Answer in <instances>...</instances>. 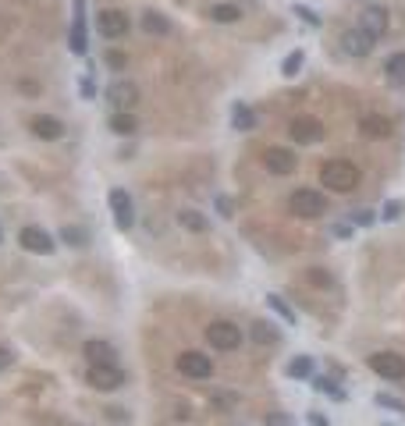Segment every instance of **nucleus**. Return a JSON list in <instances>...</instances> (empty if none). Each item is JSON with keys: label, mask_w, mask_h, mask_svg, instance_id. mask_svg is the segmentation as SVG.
Returning <instances> with one entry per match:
<instances>
[{"label": "nucleus", "mask_w": 405, "mask_h": 426, "mask_svg": "<svg viewBox=\"0 0 405 426\" xmlns=\"http://www.w3.org/2000/svg\"><path fill=\"white\" fill-rule=\"evenodd\" d=\"M86 380H89V387H96V391H118V387L125 384V369H121L118 362H103V366H89V373H86Z\"/></svg>", "instance_id": "7ed1b4c3"}, {"label": "nucleus", "mask_w": 405, "mask_h": 426, "mask_svg": "<svg viewBox=\"0 0 405 426\" xmlns=\"http://www.w3.org/2000/svg\"><path fill=\"white\" fill-rule=\"evenodd\" d=\"M142 29H146L149 36H164V33H171V22H167L164 15H156V11H146V15H142Z\"/></svg>", "instance_id": "5701e85b"}, {"label": "nucleus", "mask_w": 405, "mask_h": 426, "mask_svg": "<svg viewBox=\"0 0 405 426\" xmlns=\"http://www.w3.org/2000/svg\"><path fill=\"white\" fill-rule=\"evenodd\" d=\"M110 209H114V224L121 231H128L135 224V206H132V195L125 188H110Z\"/></svg>", "instance_id": "423d86ee"}, {"label": "nucleus", "mask_w": 405, "mask_h": 426, "mask_svg": "<svg viewBox=\"0 0 405 426\" xmlns=\"http://www.w3.org/2000/svg\"><path fill=\"white\" fill-rule=\"evenodd\" d=\"M239 15H242V11H239L235 4H214V8H210V18H214V22H221V25L239 22Z\"/></svg>", "instance_id": "b1692460"}, {"label": "nucleus", "mask_w": 405, "mask_h": 426, "mask_svg": "<svg viewBox=\"0 0 405 426\" xmlns=\"http://www.w3.org/2000/svg\"><path fill=\"white\" fill-rule=\"evenodd\" d=\"M267 426H295V419H292V415H285V412H274V415L267 419Z\"/></svg>", "instance_id": "72a5a7b5"}, {"label": "nucleus", "mask_w": 405, "mask_h": 426, "mask_svg": "<svg viewBox=\"0 0 405 426\" xmlns=\"http://www.w3.org/2000/svg\"><path fill=\"white\" fill-rule=\"evenodd\" d=\"M214 206H217L221 217H228V221L235 217V202H232V195H217V199H214Z\"/></svg>", "instance_id": "7c9ffc66"}, {"label": "nucleus", "mask_w": 405, "mask_h": 426, "mask_svg": "<svg viewBox=\"0 0 405 426\" xmlns=\"http://www.w3.org/2000/svg\"><path fill=\"white\" fill-rule=\"evenodd\" d=\"M359 29L370 33L373 40H380V36L387 33V11H384V8H366V11L359 15Z\"/></svg>", "instance_id": "4468645a"}, {"label": "nucleus", "mask_w": 405, "mask_h": 426, "mask_svg": "<svg viewBox=\"0 0 405 426\" xmlns=\"http://www.w3.org/2000/svg\"><path fill=\"white\" fill-rule=\"evenodd\" d=\"M355 224H359V228L373 224V213H366V209H363V213H355Z\"/></svg>", "instance_id": "e433bc0d"}, {"label": "nucleus", "mask_w": 405, "mask_h": 426, "mask_svg": "<svg viewBox=\"0 0 405 426\" xmlns=\"http://www.w3.org/2000/svg\"><path fill=\"white\" fill-rule=\"evenodd\" d=\"M309 422H313V426H327V419H324V415H316V412L309 415Z\"/></svg>", "instance_id": "58836bf2"}, {"label": "nucleus", "mask_w": 405, "mask_h": 426, "mask_svg": "<svg viewBox=\"0 0 405 426\" xmlns=\"http://www.w3.org/2000/svg\"><path fill=\"white\" fill-rule=\"evenodd\" d=\"M232 128H235V132H253V128H256V114H253L246 103H235V107H232Z\"/></svg>", "instance_id": "aec40b11"}, {"label": "nucleus", "mask_w": 405, "mask_h": 426, "mask_svg": "<svg viewBox=\"0 0 405 426\" xmlns=\"http://www.w3.org/2000/svg\"><path fill=\"white\" fill-rule=\"evenodd\" d=\"M267 306H270V313H278L285 323H295V313H292V306H288L281 295H267Z\"/></svg>", "instance_id": "a878e982"}, {"label": "nucleus", "mask_w": 405, "mask_h": 426, "mask_svg": "<svg viewBox=\"0 0 405 426\" xmlns=\"http://www.w3.org/2000/svg\"><path fill=\"white\" fill-rule=\"evenodd\" d=\"M370 369L384 380H405V359L394 352H373L370 355Z\"/></svg>", "instance_id": "39448f33"}, {"label": "nucleus", "mask_w": 405, "mask_h": 426, "mask_svg": "<svg viewBox=\"0 0 405 426\" xmlns=\"http://www.w3.org/2000/svg\"><path fill=\"white\" fill-rule=\"evenodd\" d=\"M288 376H292V380H306V376H313V359H309V355L292 359V362H288Z\"/></svg>", "instance_id": "393cba45"}, {"label": "nucleus", "mask_w": 405, "mask_h": 426, "mask_svg": "<svg viewBox=\"0 0 405 426\" xmlns=\"http://www.w3.org/2000/svg\"><path fill=\"white\" fill-rule=\"evenodd\" d=\"M135 117L128 114V110H118V114H110V132L114 135H135Z\"/></svg>", "instance_id": "4be33fe9"}, {"label": "nucleus", "mask_w": 405, "mask_h": 426, "mask_svg": "<svg viewBox=\"0 0 405 426\" xmlns=\"http://www.w3.org/2000/svg\"><path fill=\"white\" fill-rule=\"evenodd\" d=\"M380 217H384V221H398V217H401V202H398V199L384 202V209H380Z\"/></svg>", "instance_id": "473e14b6"}, {"label": "nucleus", "mask_w": 405, "mask_h": 426, "mask_svg": "<svg viewBox=\"0 0 405 426\" xmlns=\"http://www.w3.org/2000/svg\"><path fill=\"white\" fill-rule=\"evenodd\" d=\"M96 29L103 33V40H121L128 33V18L121 11H100L96 15Z\"/></svg>", "instance_id": "9b49d317"}, {"label": "nucleus", "mask_w": 405, "mask_h": 426, "mask_svg": "<svg viewBox=\"0 0 405 426\" xmlns=\"http://www.w3.org/2000/svg\"><path fill=\"white\" fill-rule=\"evenodd\" d=\"M288 209L295 213V217H306V221H313V217H320V213H327V199H324V192L299 188V192H292V199H288Z\"/></svg>", "instance_id": "f03ea898"}, {"label": "nucleus", "mask_w": 405, "mask_h": 426, "mask_svg": "<svg viewBox=\"0 0 405 426\" xmlns=\"http://www.w3.org/2000/svg\"><path fill=\"white\" fill-rule=\"evenodd\" d=\"M107 61H110L114 68H125V57H121V54H107Z\"/></svg>", "instance_id": "4c0bfd02"}, {"label": "nucleus", "mask_w": 405, "mask_h": 426, "mask_svg": "<svg viewBox=\"0 0 405 426\" xmlns=\"http://www.w3.org/2000/svg\"><path fill=\"white\" fill-rule=\"evenodd\" d=\"M359 132L370 135V139H387L391 135V121L380 117V114H366V117H359Z\"/></svg>", "instance_id": "a211bd4d"}, {"label": "nucleus", "mask_w": 405, "mask_h": 426, "mask_svg": "<svg viewBox=\"0 0 405 426\" xmlns=\"http://www.w3.org/2000/svg\"><path fill=\"white\" fill-rule=\"evenodd\" d=\"M263 163H267V171H274L278 178H285V174H292V171H295V156H292L288 149H267Z\"/></svg>", "instance_id": "dca6fc26"}, {"label": "nucleus", "mask_w": 405, "mask_h": 426, "mask_svg": "<svg viewBox=\"0 0 405 426\" xmlns=\"http://www.w3.org/2000/svg\"><path fill=\"white\" fill-rule=\"evenodd\" d=\"M61 238H64L68 246H86V231H82V228H64Z\"/></svg>", "instance_id": "2f4dec72"}, {"label": "nucleus", "mask_w": 405, "mask_h": 426, "mask_svg": "<svg viewBox=\"0 0 405 426\" xmlns=\"http://www.w3.org/2000/svg\"><path fill=\"white\" fill-rule=\"evenodd\" d=\"M295 15H299V18H306V22H309V25H320V18H316V15H313V11H309V8H302V4H299V8H295Z\"/></svg>", "instance_id": "f704fd0d"}, {"label": "nucleus", "mask_w": 405, "mask_h": 426, "mask_svg": "<svg viewBox=\"0 0 405 426\" xmlns=\"http://www.w3.org/2000/svg\"><path fill=\"white\" fill-rule=\"evenodd\" d=\"M373 36L370 33H363V29H348L345 36H341V50L348 54V57H366L370 50H373Z\"/></svg>", "instance_id": "f8f14e48"}, {"label": "nucleus", "mask_w": 405, "mask_h": 426, "mask_svg": "<svg viewBox=\"0 0 405 426\" xmlns=\"http://www.w3.org/2000/svg\"><path fill=\"white\" fill-rule=\"evenodd\" d=\"M207 341H210L217 352H235V348L242 345V330H239L235 323H228V320H217V323H210Z\"/></svg>", "instance_id": "20e7f679"}, {"label": "nucleus", "mask_w": 405, "mask_h": 426, "mask_svg": "<svg viewBox=\"0 0 405 426\" xmlns=\"http://www.w3.org/2000/svg\"><path fill=\"white\" fill-rule=\"evenodd\" d=\"M8 366H11V352H8L4 345H0V373H4Z\"/></svg>", "instance_id": "c9c22d12"}, {"label": "nucleus", "mask_w": 405, "mask_h": 426, "mask_svg": "<svg viewBox=\"0 0 405 426\" xmlns=\"http://www.w3.org/2000/svg\"><path fill=\"white\" fill-rule=\"evenodd\" d=\"M135 100H139V89H135V82H128V79H118V82H110V86H107V103H110V107H118V110H128Z\"/></svg>", "instance_id": "1a4fd4ad"}, {"label": "nucleus", "mask_w": 405, "mask_h": 426, "mask_svg": "<svg viewBox=\"0 0 405 426\" xmlns=\"http://www.w3.org/2000/svg\"><path fill=\"white\" fill-rule=\"evenodd\" d=\"M178 369L185 376H192V380H207L214 373V362H210V355H202V352H185V355H178Z\"/></svg>", "instance_id": "0eeeda50"}, {"label": "nucleus", "mask_w": 405, "mask_h": 426, "mask_svg": "<svg viewBox=\"0 0 405 426\" xmlns=\"http://www.w3.org/2000/svg\"><path fill=\"white\" fill-rule=\"evenodd\" d=\"M29 128H33V135H36V139H47V142H54V139H61V135H64V125H61L57 117H47V114L33 117V121H29Z\"/></svg>", "instance_id": "2eb2a0df"}, {"label": "nucleus", "mask_w": 405, "mask_h": 426, "mask_svg": "<svg viewBox=\"0 0 405 426\" xmlns=\"http://www.w3.org/2000/svg\"><path fill=\"white\" fill-rule=\"evenodd\" d=\"M249 338H253L256 345H278L281 334H278V327H270L267 320H256V323L249 327Z\"/></svg>", "instance_id": "412c9836"}, {"label": "nucleus", "mask_w": 405, "mask_h": 426, "mask_svg": "<svg viewBox=\"0 0 405 426\" xmlns=\"http://www.w3.org/2000/svg\"><path fill=\"white\" fill-rule=\"evenodd\" d=\"M313 384H316V391H320V394H331L334 401H341V398H345V391H341V387H338L331 376H316Z\"/></svg>", "instance_id": "c85d7f7f"}, {"label": "nucleus", "mask_w": 405, "mask_h": 426, "mask_svg": "<svg viewBox=\"0 0 405 426\" xmlns=\"http://www.w3.org/2000/svg\"><path fill=\"white\" fill-rule=\"evenodd\" d=\"M292 139H295L299 146H313V142L324 139V125H320L316 117H295V121H292Z\"/></svg>", "instance_id": "9d476101"}, {"label": "nucleus", "mask_w": 405, "mask_h": 426, "mask_svg": "<svg viewBox=\"0 0 405 426\" xmlns=\"http://www.w3.org/2000/svg\"><path fill=\"white\" fill-rule=\"evenodd\" d=\"M384 71H387L394 82H401V79H405V54H391V57L384 61Z\"/></svg>", "instance_id": "cd10ccee"}, {"label": "nucleus", "mask_w": 405, "mask_h": 426, "mask_svg": "<svg viewBox=\"0 0 405 426\" xmlns=\"http://www.w3.org/2000/svg\"><path fill=\"white\" fill-rule=\"evenodd\" d=\"M302 61H306V57H302V50H292V54L281 61V75H285V79H295V75H299V68H302Z\"/></svg>", "instance_id": "bb28decb"}, {"label": "nucleus", "mask_w": 405, "mask_h": 426, "mask_svg": "<svg viewBox=\"0 0 405 426\" xmlns=\"http://www.w3.org/2000/svg\"><path fill=\"white\" fill-rule=\"evenodd\" d=\"M320 181H324L331 192L345 195V192H352V188L359 185V167H355V163H348V160H331V163H324Z\"/></svg>", "instance_id": "f257e3e1"}, {"label": "nucleus", "mask_w": 405, "mask_h": 426, "mask_svg": "<svg viewBox=\"0 0 405 426\" xmlns=\"http://www.w3.org/2000/svg\"><path fill=\"white\" fill-rule=\"evenodd\" d=\"M178 224H181L185 231H195V235H202V231L210 228V221L202 217L199 209H181V213H178Z\"/></svg>", "instance_id": "6ab92c4d"}, {"label": "nucleus", "mask_w": 405, "mask_h": 426, "mask_svg": "<svg viewBox=\"0 0 405 426\" xmlns=\"http://www.w3.org/2000/svg\"><path fill=\"white\" fill-rule=\"evenodd\" d=\"M377 405H380V408H391V412H398V415H405V401H398V398H391V394H377Z\"/></svg>", "instance_id": "c756f323"}, {"label": "nucleus", "mask_w": 405, "mask_h": 426, "mask_svg": "<svg viewBox=\"0 0 405 426\" xmlns=\"http://www.w3.org/2000/svg\"><path fill=\"white\" fill-rule=\"evenodd\" d=\"M82 355L89 359V366H103V362H118L114 355V345H107V341H86L82 345Z\"/></svg>", "instance_id": "f3484780"}, {"label": "nucleus", "mask_w": 405, "mask_h": 426, "mask_svg": "<svg viewBox=\"0 0 405 426\" xmlns=\"http://www.w3.org/2000/svg\"><path fill=\"white\" fill-rule=\"evenodd\" d=\"M18 242H22L25 253H36V256H50L54 246H57V242L50 238V231H43V228H22Z\"/></svg>", "instance_id": "6e6552de"}, {"label": "nucleus", "mask_w": 405, "mask_h": 426, "mask_svg": "<svg viewBox=\"0 0 405 426\" xmlns=\"http://www.w3.org/2000/svg\"><path fill=\"white\" fill-rule=\"evenodd\" d=\"M72 54H86L89 40H86V0H75V22H72V36H68Z\"/></svg>", "instance_id": "ddd939ff"}]
</instances>
